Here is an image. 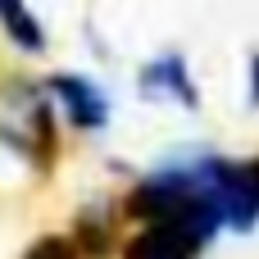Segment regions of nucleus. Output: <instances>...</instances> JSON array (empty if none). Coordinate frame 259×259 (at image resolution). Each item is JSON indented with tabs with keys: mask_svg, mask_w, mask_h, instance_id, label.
Instances as JSON below:
<instances>
[{
	"mask_svg": "<svg viewBox=\"0 0 259 259\" xmlns=\"http://www.w3.org/2000/svg\"><path fill=\"white\" fill-rule=\"evenodd\" d=\"M214 237L219 232H209L196 219H150V223H137L118 259H200L214 246Z\"/></svg>",
	"mask_w": 259,
	"mask_h": 259,
	"instance_id": "nucleus-1",
	"label": "nucleus"
},
{
	"mask_svg": "<svg viewBox=\"0 0 259 259\" xmlns=\"http://www.w3.org/2000/svg\"><path fill=\"white\" fill-rule=\"evenodd\" d=\"M46 96L64 109L68 127H77V132H105L109 100H105V91L91 77H82V73H50L46 77Z\"/></svg>",
	"mask_w": 259,
	"mask_h": 259,
	"instance_id": "nucleus-2",
	"label": "nucleus"
},
{
	"mask_svg": "<svg viewBox=\"0 0 259 259\" xmlns=\"http://www.w3.org/2000/svg\"><path fill=\"white\" fill-rule=\"evenodd\" d=\"M23 259H82V250H77L73 232H46L23 250Z\"/></svg>",
	"mask_w": 259,
	"mask_h": 259,
	"instance_id": "nucleus-5",
	"label": "nucleus"
},
{
	"mask_svg": "<svg viewBox=\"0 0 259 259\" xmlns=\"http://www.w3.org/2000/svg\"><path fill=\"white\" fill-rule=\"evenodd\" d=\"M137 87H141L146 100H173V105H182V109H200V87H196L191 64H187L182 50H164V55H155L150 64H141Z\"/></svg>",
	"mask_w": 259,
	"mask_h": 259,
	"instance_id": "nucleus-3",
	"label": "nucleus"
},
{
	"mask_svg": "<svg viewBox=\"0 0 259 259\" xmlns=\"http://www.w3.org/2000/svg\"><path fill=\"white\" fill-rule=\"evenodd\" d=\"M246 100H250V109H259V50H250V59H246Z\"/></svg>",
	"mask_w": 259,
	"mask_h": 259,
	"instance_id": "nucleus-6",
	"label": "nucleus"
},
{
	"mask_svg": "<svg viewBox=\"0 0 259 259\" xmlns=\"http://www.w3.org/2000/svg\"><path fill=\"white\" fill-rule=\"evenodd\" d=\"M259 228V155L232 164V187H228V232H250Z\"/></svg>",
	"mask_w": 259,
	"mask_h": 259,
	"instance_id": "nucleus-4",
	"label": "nucleus"
}]
</instances>
